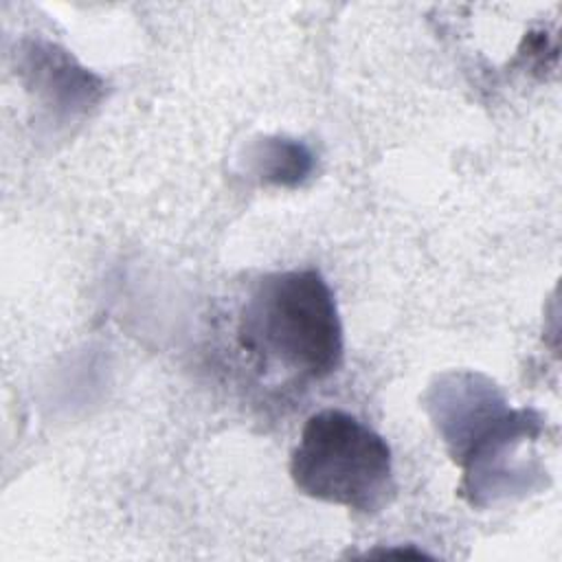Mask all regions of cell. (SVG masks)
<instances>
[{
    "instance_id": "obj_1",
    "label": "cell",
    "mask_w": 562,
    "mask_h": 562,
    "mask_svg": "<svg viewBox=\"0 0 562 562\" xmlns=\"http://www.w3.org/2000/svg\"><path fill=\"white\" fill-rule=\"evenodd\" d=\"M237 342L268 382L305 384L334 373L342 327L325 279L310 268L261 277L241 305Z\"/></svg>"
},
{
    "instance_id": "obj_2",
    "label": "cell",
    "mask_w": 562,
    "mask_h": 562,
    "mask_svg": "<svg viewBox=\"0 0 562 562\" xmlns=\"http://www.w3.org/2000/svg\"><path fill=\"white\" fill-rule=\"evenodd\" d=\"M292 479L312 498L356 512H378L393 492L386 441L345 411L314 413L292 452Z\"/></svg>"
}]
</instances>
